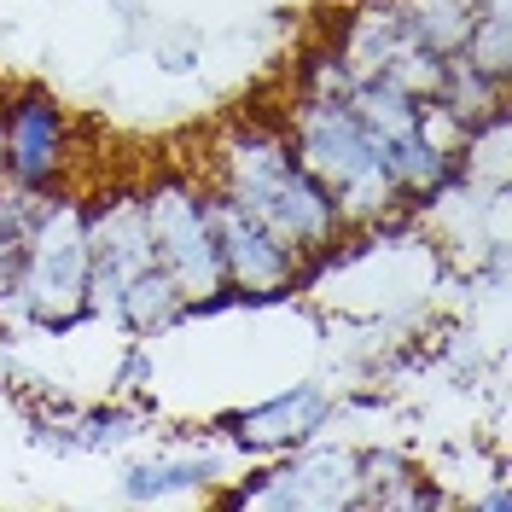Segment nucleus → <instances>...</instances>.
I'll return each instance as SVG.
<instances>
[{
    "mask_svg": "<svg viewBox=\"0 0 512 512\" xmlns=\"http://www.w3.org/2000/svg\"><path fill=\"white\" fill-rule=\"evenodd\" d=\"M204 181L222 187L239 210H251L268 233H280L303 256L332 251L350 233L332 187L315 181L303 158L291 152L286 123H268V117L222 123L204 146Z\"/></svg>",
    "mask_w": 512,
    "mask_h": 512,
    "instance_id": "nucleus-1",
    "label": "nucleus"
},
{
    "mask_svg": "<svg viewBox=\"0 0 512 512\" xmlns=\"http://www.w3.org/2000/svg\"><path fill=\"white\" fill-rule=\"evenodd\" d=\"M291 152L303 158V169L332 187L344 227H379L402 210V192L390 181V169L379 158V140L367 134V123L350 111V99H291L286 111Z\"/></svg>",
    "mask_w": 512,
    "mask_h": 512,
    "instance_id": "nucleus-2",
    "label": "nucleus"
},
{
    "mask_svg": "<svg viewBox=\"0 0 512 512\" xmlns=\"http://www.w3.org/2000/svg\"><path fill=\"white\" fill-rule=\"evenodd\" d=\"M18 303L30 332H53V338L99 320L88 303V204L76 192H41L24 274H18Z\"/></svg>",
    "mask_w": 512,
    "mask_h": 512,
    "instance_id": "nucleus-3",
    "label": "nucleus"
},
{
    "mask_svg": "<svg viewBox=\"0 0 512 512\" xmlns=\"http://www.w3.org/2000/svg\"><path fill=\"white\" fill-rule=\"evenodd\" d=\"M227 507H262V512H338L361 507V448L344 437H309L286 448L280 460L239 472V483L222 489Z\"/></svg>",
    "mask_w": 512,
    "mask_h": 512,
    "instance_id": "nucleus-4",
    "label": "nucleus"
},
{
    "mask_svg": "<svg viewBox=\"0 0 512 512\" xmlns=\"http://www.w3.org/2000/svg\"><path fill=\"white\" fill-rule=\"evenodd\" d=\"M140 210L152 227V256L158 268L187 291V303L222 291V256H216V227H210V204H204V175L187 169H163L140 187Z\"/></svg>",
    "mask_w": 512,
    "mask_h": 512,
    "instance_id": "nucleus-5",
    "label": "nucleus"
},
{
    "mask_svg": "<svg viewBox=\"0 0 512 512\" xmlns=\"http://www.w3.org/2000/svg\"><path fill=\"white\" fill-rule=\"evenodd\" d=\"M76 158V123L47 88H18L0 99V181L24 192L64 187Z\"/></svg>",
    "mask_w": 512,
    "mask_h": 512,
    "instance_id": "nucleus-6",
    "label": "nucleus"
},
{
    "mask_svg": "<svg viewBox=\"0 0 512 512\" xmlns=\"http://www.w3.org/2000/svg\"><path fill=\"white\" fill-rule=\"evenodd\" d=\"M204 204H210V227H216V256H222V280L245 291L251 303H286L303 286V251L286 245L280 233L256 222L251 210H239L222 187L204 181Z\"/></svg>",
    "mask_w": 512,
    "mask_h": 512,
    "instance_id": "nucleus-7",
    "label": "nucleus"
},
{
    "mask_svg": "<svg viewBox=\"0 0 512 512\" xmlns=\"http://www.w3.org/2000/svg\"><path fill=\"white\" fill-rule=\"evenodd\" d=\"M152 256V227L140 210V187H111L88 204V303L99 320H111L117 291L128 274H140Z\"/></svg>",
    "mask_w": 512,
    "mask_h": 512,
    "instance_id": "nucleus-8",
    "label": "nucleus"
},
{
    "mask_svg": "<svg viewBox=\"0 0 512 512\" xmlns=\"http://www.w3.org/2000/svg\"><path fill=\"white\" fill-rule=\"evenodd\" d=\"M239 454L222 431L198 437V443L163 448V454H146L123 472V501L128 507H163V501H210L216 483L233 478Z\"/></svg>",
    "mask_w": 512,
    "mask_h": 512,
    "instance_id": "nucleus-9",
    "label": "nucleus"
},
{
    "mask_svg": "<svg viewBox=\"0 0 512 512\" xmlns=\"http://www.w3.org/2000/svg\"><path fill=\"white\" fill-rule=\"evenodd\" d=\"M332 390L315 379L291 384L280 396H268V402H256V408H239V414L222 419V437L233 443V454L245 460V454H286V448L309 443L320 437L326 425H332Z\"/></svg>",
    "mask_w": 512,
    "mask_h": 512,
    "instance_id": "nucleus-10",
    "label": "nucleus"
},
{
    "mask_svg": "<svg viewBox=\"0 0 512 512\" xmlns=\"http://www.w3.org/2000/svg\"><path fill=\"white\" fill-rule=\"evenodd\" d=\"M111 320L123 326L128 338H158V332H175V326H187V291L175 286L158 262H146V268H140V274H128V286L117 291Z\"/></svg>",
    "mask_w": 512,
    "mask_h": 512,
    "instance_id": "nucleus-11",
    "label": "nucleus"
},
{
    "mask_svg": "<svg viewBox=\"0 0 512 512\" xmlns=\"http://www.w3.org/2000/svg\"><path fill=\"white\" fill-rule=\"evenodd\" d=\"M402 47H408V30H402L396 0H361L350 12V24H344V35H338V59L350 64L355 76H379Z\"/></svg>",
    "mask_w": 512,
    "mask_h": 512,
    "instance_id": "nucleus-12",
    "label": "nucleus"
},
{
    "mask_svg": "<svg viewBox=\"0 0 512 512\" xmlns=\"http://www.w3.org/2000/svg\"><path fill=\"white\" fill-rule=\"evenodd\" d=\"M350 111L367 123V134L373 140H402V134H419V105L425 99L419 94H408V88H396L390 76H355L350 82Z\"/></svg>",
    "mask_w": 512,
    "mask_h": 512,
    "instance_id": "nucleus-13",
    "label": "nucleus"
},
{
    "mask_svg": "<svg viewBox=\"0 0 512 512\" xmlns=\"http://www.w3.org/2000/svg\"><path fill=\"white\" fill-rule=\"evenodd\" d=\"M460 59L472 64L478 76L507 88V76H512V6H489V12L472 18V30L460 41Z\"/></svg>",
    "mask_w": 512,
    "mask_h": 512,
    "instance_id": "nucleus-14",
    "label": "nucleus"
},
{
    "mask_svg": "<svg viewBox=\"0 0 512 512\" xmlns=\"http://www.w3.org/2000/svg\"><path fill=\"white\" fill-rule=\"evenodd\" d=\"M355 82V70L338 59V47H315V53H303L297 64V82H291V94L303 99H344Z\"/></svg>",
    "mask_w": 512,
    "mask_h": 512,
    "instance_id": "nucleus-15",
    "label": "nucleus"
},
{
    "mask_svg": "<svg viewBox=\"0 0 512 512\" xmlns=\"http://www.w3.org/2000/svg\"><path fill=\"white\" fill-rule=\"evenodd\" d=\"M152 384V355H146V338H134V350L123 355V390H146Z\"/></svg>",
    "mask_w": 512,
    "mask_h": 512,
    "instance_id": "nucleus-16",
    "label": "nucleus"
},
{
    "mask_svg": "<svg viewBox=\"0 0 512 512\" xmlns=\"http://www.w3.org/2000/svg\"><path fill=\"white\" fill-rule=\"evenodd\" d=\"M472 12H489V6H512V0H466Z\"/></svg>",
    "mask_w": 512,
    "mask_h": 512,
    "instance_id": "nucleus-17",
    "label": "nucleus"
}]
</instances>
